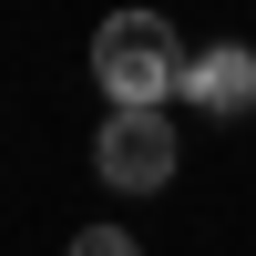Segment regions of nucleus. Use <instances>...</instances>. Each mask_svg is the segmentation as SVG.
I'll use <instances>...</instances> for the list:
<instances>
[{
	"label": "nucleus",
	"instance_id": "1",
	"mask_svg": "<svg viewBox=\"0 0 256 256\" xmlns=\"http://www.w3.org/2000/svg\"><path fill=\"white\" fill-rule=\"evenodd\" d=\"M92 82L102 102H174L184 92V41L164 10H113L92 31Z\"/></svg>",
	"mask_w": 256,
	"mask_h": 256
},
{
	"label": "nucleus",
	"instance_id": "2",
	"mask_svg": "<svg viewBox=\"0 0 256 256\" xmlns=\"http://www.w3.org/2000/svg\"><path fill=\"white\" fill-rule=\"evenodd\" d=\"M92 174L113 184V195H164V184H174V123H164V102H113V113H102Z\"/></svg>",
	"mask_w": 256,
	"mask_h": 256
},
{
	"label": "nucleus",
	"instance_id": "3",
	"mask_svg": "<svg viewBox=\"0 0 256 256\" xmlns=\"http://www.w3.org/2000/svg\"><path fill=\"white\" fill-rule=\"evenodd\" d=\"M184 102H195L205 123H246V113H256V52H246V41L184 52Z\"/></svg>",
	"mask_w": 256,
	"mask_h": 256
},
{
	"label": "nucleus",
	"instance_id": "4",
	"mask_svg": "<svg viewBox=\"0 0 256 256\" xmlns=\"http://www.w3.org/2000/svg\"><path fill=\"white\" fill-rule=\"evenodd\" d=\"M72 256H144V246L123 236V226H82V236H72Z\"/></svg>",
	"mask_w": 256,
	"mask_h": 256
}]
</instances>
